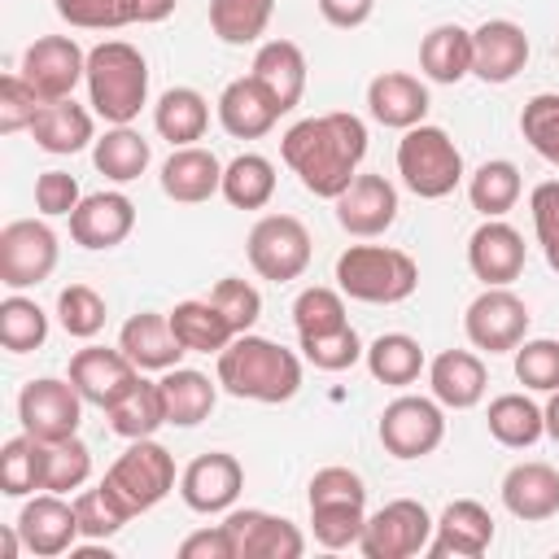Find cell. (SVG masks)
Here are the masks:
<instances>
[{"label":"cell","instance_id":"obj_1","mask_svg":"<svg viewBox=\"0 0 559 559\" xmlns=\"http://www.w3.org/2000/svg\"><path fill=\"white\" fill-rule=\"evenodd\" d=\"M280 157L301 179V188L310 197L336 201L354 183V175H358V166L367 157V122L358 114H349V109L301 118V122H293L284 131Z\"/></svg>","mask_w":559,"mask_h":559},{"label":"cell","instance_id":"obj_2","mask_svg":"<svg viewBox=\"0 0 559 559\" xmlns=\"http://www.w3.org/2000/svg\"><path fill=\"white\" fill-rule=\"evenodd\" d=\"M218 384L231 397L280 406V402L297 397V389H301V358L266 336L240 332L218 354Z\"/></svg>","mask_w":559,"mask_h":559},{"label":"cell","instance_id":"obj_3","mask_svg":"<svg viewBox=\"0 0 559 559\" xmlns=\"http://www.w3.org/2000/svg\"><path fill=\"white\" fill-rule=\"evenodd\" d=\"M87 105L109 127H127L148 105V61L127 39H105L87 52Z\"/></svg>","mask_w":559,"mask_h":559},{"label":"cell","instance_id":"obj_4","mask_svg":"<svg viewBox=\"0 0 559 559\" xmlns=\"http://www.w3.org/2000/svg\"><path fill=\"white\" fill-rule=\"evenodd\" d=\"M336 288L367 306H397L419 288V266L393 245H349L336 258Z\"/></svg>","mask_w":559,"mask_h":559},{"label":"cell","instance_id":"obj_5","mask_svg":"<svg viewBox=\"0 0 559 559\" xmlns=\"http://www.w3.org/2000/svg\"><path fill=\"white\" fill-rule=\"evenodd\" d=\"M397 175L419 201H441L463 183V153L441 127L419 122L397 140Z\"/></svg>","mask_w":559,"mask_h":559},{"label":"cell","instance_id":"obj_6","mask_svg":"<svg viewBox=\"0 0 559 559\" xmlns=\"http://www.w3.org/2000/svg\"><path fill=\"white\" fill-rule=\"evenodd\" d=\"M100 485H105L131 515H144V511H153V507L175 489V459H170V450L157 445L153 437H140V441H131V445L109 463V472H105Z\"/></svg>","mask_w":559,"mask_h":559},{"label":"cell","instance_id":"obj_7","mask_svg":"<svg viewBox=\"0 0 559 559\" xmlns=\"http://www.w3.org/2000/svg\"><path fill=\"white\" fill-rule=\"evenodd\" d=\"M245 253H249V266L262 280L288 284V280H301L306 266H310V231L293 214H262L249 227Z\"/></svg>","mask_w":559,"mask_h":559},{"label":"cell","instance_id":"obj_8","mask_svg":"<svg viewBox=\"0 0 559 559\" xmlns=\"http://www.w3.org/2000/svg\"><path fill=\"white\" fill-rule=\"evenodd\" d=\"M61 245L44 218H13L0 231V284L9 293L35 288L57 271Z\"/></svg>","mask_w":559,"mask_h":559},{"label":"cell","instance_id":"obj_9","mask_svg":"<svg viewBox=\"0 0 559 559\" xmlns=\"http://www.w3.org/2000/svg\"><path fill=\"white\" fill-rule=\"evenodd\" d=\"M380 445L393 459H428L445 441V406L437 397L402 393L380 411Z\"/></svg>","mask_w":559,"mask_h":559},{"label":"cell","instance_id":"obj_10","mask_svg":"<svg viewBox=\"0 0 559 559\" xmlns=\"http://www.w3.org/2000/svg\"><path fill=\"white\" fill-rule=\"evenodd\" d=\"M432 515L415 498H393L376 515H367V528L358 537V550L367 559H411L424 555L432 542Z\"/></svg>","mask_w":559,"mask_h":559},{"label":"cell","instance_id":"obj_11","mask_svg":"<svg viewBox=\"0 0 559 559\" xmlns=\"http://www.w3.org/2000/svg\"><path fill=\"white\" fill-rule=\"evenodd\" d=\"M17 419H22V432H31L48 445L66 441V437H79L83 393L70 380H57V376L26 380L22 393H17Z\"/></svg>","mask_w":559,"mask_h":559},{"label":"cell","instance_id":"obj_12","mask_svg":"<svg viewBox=\"0 0 559 559\" xmlns=\"http://www.w3.org/2000/svg\"><path fill=\"white\" fill-rule=\"evenodd\" d=\"M528 306L511 288H485L463 310V332L480 354H515V345L528 336Z\"/></svg>","mask_w":559,"mask_h":559},{"label":"cell","instance_id":"obj_13","mask_svg":"<svg viewBox=\"0 0 559 559\" xmlns=\"http://www.w3.org/2000/svg\"><path fill=\"white\" fill-rule=\"evenodd\" d=\"M17 74L39 92V100H66L87 79V52L70 35H39L22 52Z\"/></svg>","mask_w":559,"mask_h":559},{"label":"cell","instance_id":"obj_14","mask_svg":"<svg viewBox=\"0 0 559 559\" xmlns=\"http://www.w3.org/2000/svg\"><path fill=\"white\" fill-rule=\"evenodd\" d=\"M245 489V467L236 454L227 450H210V454H197L183 476H179V498L188 511H201V515H218V511H231L236 498Z\"/></svg>","mask_w":559,"mask_h":559},{"label":"cell","instance_id":"obj_15","mask_svg":"<svg viewBox=\"0 0 559 559\" xmlns=\"http://www.w3.org/2000/svg\"><path fill=\"white\" fill-rule=\"evenodd\" d=\"M227 537H231V555L236 559H297L306 550V537L293 520L245 507V511H227L223 520Z\"/></svg>","mask_w":559,"mask_h":559},{"label":"cell","instance_id":"obj_16","mask_svg":"<svg viewBox=\"0 0 559 559\" xmlns=\"http://www.w3.org/2000/svg\"><path fill=\"white\" fill-rule=\"evenodd\" d=\"M332 205L341 231H349L354 240H376L397 218V188L384 175H354V183Z\"/></svg>","mask_w":559,"mask_h":559},{"label":"cell","instance_id":"obj_17","mask_svg":"<svg viewBox=\"0 0 559 559\" xmlns=\"http://www.w3.org/2000/svg\"><path fill=\"white\" fill-rule=\"evenodd\" d=\"M528 66V35L511 17H489L472 31V74L480 83H511Z\"/></svg>","mask_w":559,"mask_h":559},{"label":"cell","instance_id":"obj_18","mask_svg":"<svg viewBox=\"0 0 559 559\" xmlns=\"http://www.w3.org/2000/svg\"><path fill=\"white\" fill-rule=\"evenodd\" d=\"M524 236L507 218H485L467 236V266L485 288H507L524 271Z\"/></svg>","mask_w":559,"mask_h":559},{"label":"cell","instance_id":"obj_19","mask_svg":"<svg viewBox=\"0 0 559 559\" xmlns=\"http://www.w3.org/2000/svg\"><path fill=\"white\" fill-rule=\"evenodd\" d=\"M17 533H22V546L39 559H52V555H66L83 533H79V515H74V502H66V493H35L22 511H17Z\"/></svg>","mask_w":559,"mask_h":559},{"label":"cell","instance_id":"obj_20","mask_svg":"<svg viewBox=\"0 0 559 559\" xmlns=\"http://www.w3.org/2000/svg\"><path fill=\"white\" fill-rule=\"evenodd\" d=\"M140 367L122 354V349H105V345H87L70 358V384L83 393V402L109 411L131 384H135Z\"/></svg>","mask_w":559,"mask_h":559},{"label":"cell","instance_id":"obj_21","mask_svg":"<svg viewBox=\"0 0 559 559\" xmlns=\"http://www.w3.org/2000/svg\"><path fill=\"white\" fill-rule=\"evenodd\" d=\"M493 542V515L476 502V498H459L450 502L437 524H432V542H428V555L432 559H480Z\"/></svg>","mask_w":559,"mask_h":559},{"label":"cell","instance_id":"obj_22","mask_svg":"<svg viewBox=\"0 0 559 559\" xmlns=\"http://www.w3.org/2000/svg\"><path fill=\"white\" fill-rule=\"evenodd\" d=\"M131 227H135V205L127 192H92L70 214V240L83 249H114L131 236Z\"/></svg>","mask_w":559,"mask_h":559},{"label":"cell","instance_id":"obj_23","mask_svg":"<svg viewBox=\"0 0 559 559\" xmlns=\"http://www.w3.org/2000/svg\"><path fill=\"white\" fill-rule=\"evenodd\" d=\"M428 87L406 74V70H380L371 83H367V114L380 122V127H393V131H411L428 118Z\"/></svg>","mask_w":559,"mask_h":559},{"label":"cell","instance_id":"obj_24","mask_svg":"<svg viewBox=\"0 0 559 559\" xmlns=\"http://www.w3.org/2000/svg\"><path fill=\"white\" fill-rule=\"evenodd\" d=\"M280 105L266 96V87L245 74V79H231L223 92H218V127L231 135V140H262L275 122H280Z\"/></svg>","mask_w":559,"mask_h":559},{"label":"cell","instance_id":"obj_25","mask_svg":"<svg viewBox=\"0 0 559 559\" xmlns=\"http://www.w3.org/2000/svg\"><path fill=\"white\" fill-rule=\"evenodd\" d=\"M162 192L175 205H201L223 192V162L201 144H183L162 162Z\"/></svg>","mask_w":559,"mask_h":559},{"label":"cell","instance_id":"obj_26","mask_svg":"<svg viewBox=\"0 0 559 559\" xmlns=\"http://www.w3.org/2000/svg\"><path fill=\"white\" fill-rule=\"evenodd\" d=\"M118 349L140 367V371H170L179 367V358L188 354L170 328V314H157V310H140L122 323L118 332Z\"/></svg>","mask_w":559,"mask_h":559},{"label":"cell","instance_id":"obj_27","mask_svg":"<svg viewBox=\"0 0 559 559\" xmlns=\"http://www.w3.org/2000/svg\"><path fill=\"white\" fill-rule=\"evenodd\" d=\"M428 389H432V397L445 411H472L485 397V389H489L480 354H472V349H441L428 362Z\"/></svg>","mask_w":559,"mask_h":559},{"label":"cell","instance_id":"obj_28","mask_svg":"<svg viewBox=\"0 0 559 559\" xmlns=\"http://www.w3.org/2000/svg\"><path fill=\"white\" fill-rule=\"evenodd\" d=\"M502 507L524 524H542V520L559 515V472L537 459L515 463L502 476Z\"/></svg>","mask_w":559,"mask_h":559},{"label":"cell","instance_id":"obj_29","mask_svg":"<svg viewBox=\"0 0 559 559\" xmlns=\"http://www.w3.org/2000/svg\"><path fill=\"white\" fill-rule=\"evenodd\" d=\"M249 74L266 87V96L280 105V114L297 109L301 96H306V52H301L293 39H266V44L253 52Z\"/></svg>","mask_w":559,"mask_h":559},{"label":"cell","instance_id":"obj_30","mask_svg":"<svg viewBox=\"0 0 559 559\" xmlns=\"http://www.w3.org/2000/svg\"><path fill=\"white\" fill-rule=\"evenodd\" d=\"M31 135H35V144L44 153L70 157V153L96 144V122H92V109H83V105H74V96H66V100H48L35 114Z\"/></svg>","mask_w":559,"mask_h":559},{"label":"cell","instance_id":"obj_31","mask_svg":"<svg viewBox=\"0 0 559 559\" xmlns=\"http://www.w3.org/2000/svg\"><path fill=\"white\" fill-rule=\"evenodd\" d=\"M162 402H166V424L175 428H197L201 419H210L214 402H218V380H210L197 367H170L162 371Z\"/></svg>","mask_w":559,"mask_h":559},{"label":"cell","instance_id":"obj_32","mask_svg":"<svg viewBox=\"0 0 559 559\" xmlns=\"http://www.w3.org/2000/svg\"><path fill=\"white\" fill-rule=\"evenodd\" d=\"M170 328L188 354H223L236 341V328L223 319V310L210 297H188L170 310Z\"/></svg>","mask_w":559,"mask_h":559},{"label":"cell","instance_id":"obj_33","mask_svg":"<svg viewBox=\"0 0 559 559\" xmlns=\"http://www.w3.org/2000/svg\"><path fill=\"white\" fill-rule=\"evenodd\" d=\"M153 127L162 140H170V148L197 144L210 127V100L197 87H170L153 105Z\"/></svg>","mask_w":559,"mask_h":559},{"label":"cell","instance_id":"obj_34","mask_svg":"<svg viewBox=\"0 0 559 559\" xmlns=\"http://www.w3.org/2000/svg\"><path fill=\"white\" fill-rule=\"evenodd\" d=\"M485 424H489V437L507 450H528L546 437V415L524 393H498L485 411Z\"/></svg>","mask_w":559,"mask_h":559},{"label":"cell","instance_id":"obj_35","mask_svg":"<svg viewBox=\"0 0 559 559\" xmlns=\"http://www.w3.org/2000/svg\"><path fill=\"white\" fill-rule=\"evenodd\" d=\"M419 70L432 83H459L472 74V31L459 22H441L419 44Z\"/></svg>","mask_w":559,"mask_h":559},{"label":"cell","instance_id":"obj_36","mask_svg":"<svg viewBox=\"0 0 559 559\" xmlns=\"http://www.w3.org/2000/svg\"><path fill=\"white\" fill-rule=\"evenodd\" d=\"M109 415V428L127 441H140V437H153L162 424H166V402H162V384L157 380H144L135 376V384L105 411Z\"/></svg>","mask_w":559,"mask_h":559},{"label":"cell","instance_id":"obj_37","mask_svg":"<svg viewBox=\"0 0 559 559\" xmlns=\"http://www.w3.org/2000/svg\"><path fill=\"white\" fill-rule=\"evenodd\" d=\"M92 162H96V170H100L105 179L131 183V179H140V175L148 170L153 148H148V140L127 122V127H109V131L92 144Z\"/></svg>","mask_w":559,"mask_h":559},{"label":"cell","instance_id":"obj_38","mask_svg":"<svg viewBox=\"0 0 559 559\" xmlns=\"http://www.w3.org/2000/svg\"><path fill=\"white\" fill-rule=\"evenodd\" d=\"M362 362H367L371 380H380V384H389V389H406V384H415L419 371H424V349H419V341L406 336V332H384V336H376V341L367 345Z\"/></svg>","mask_w":559,"mask_h":559},{"label":"cell","instance_id":"obj_39","mask_svg":"<svg viewBox=\"0 0 559 559\" xmlns=\"http://www.w3.org/2000/svg\"><path fill=\"white\" fill-rule=\"evenodd\" d=\"M44 472H48V441L22 432L9 437L0 450V493L4 498H26L35 489H44Z\"/></svg>","mask_w":559,"mask_h":559},{"label":"cell","instance_id":"obj_40","mask_svg":"<svg viewBox=\"0 0 559 559\" xmlns=\"http://www.w3.org/2000/svg\"><path fill=\"white\" fill-rule=\"evenodd\" d=\"M520 192H524L520 166L507 162V157L480 162V166L467 175V201H472V210H480L485 218H502L507 210H515Z\"/></svg>","mask_w":559,"mask_h":559},{"label":"cell","instance_id":"obj_41","mask_svg":"<svg viewBox=\"0 0 559 559\" xmlns=\"http://www.w3.org/2000/svg\"><path fill=\"white\" fill-rule=\"evenodd\" d=\"M223 197L236 210H262L275 197V166L262 153H240L223 166Z\"/></svg>","mask_w":559,"mask_h":559},{"label":"cell","instance_id":"obj_42","mask_svg":"<svg viewBox=\"0 0 559 559\" xmlns=\"http://www.w3.org/2000/svg\"><path fill=\"white\" fill-rule=\"evenodd\" d=\"M271 13H275V0H210V31L223 44L245 48L266 35Z\"/></svg>","mask_w":559,"mask_h":559},{"label":"cell","instance_id":"obj_43","mask_svg":"<svg viewBox=\"0 0 559 559\" xmlns=\"http://www.w3.org/2000/svg\"><path fill=\"white\" fill-rule=\"evenodd\" d=\"M310 528H314V542L328 546V550L358 546V537L367 528V502H354V498L310 502Z\"/></svg>","mask_w":559,"mask_h":559},{"label":"cell","instance_id":"obj_44","mask_svg":"<svg viewBox=\"0 0 559 559\" xmlns=\"http://www.w3.org/2000/svg\"><path fill=\"white\" fill-rule=\"evenodd\" d=\"M44 341H48V314H44L31 297L9 293V297L0 301V345H4L9 354H31V349H39Z\"/></svg>","mask_w":559,"mask_h":559},{"label":"cell","instance_id":"obj_45","mask_svg":"<svg viewBox=\"0 0 559 559\" xmlns=\"http://www.w3.org/2000/svg\"><path fill=\"white\" fill-rule=\"evenodd\" d=\"M293 323H297V341L301 336H323V332H336L349 323L345 314V293L341 288H323V284H310L297 293L293 301Z\"/></svg>","mask_w":559,"mask_h":559},{"label":"cell","instance_id":"obj_46","mask_svg":"<svg viewBox=\"0 0 559 559\" xmlns=\"http://www.w3.org/2000/svg\"><path fill=\"white\" fill-rule=\"evenodd\" d=\"M105 314H109L105 310V297L96 288H87V284H66L57 293V323L74 341H92L105 328Z\"/></svg>","mask_w":559,"mask_h":559},{"label":"cell","instance_id":"obj_47","mask_svg":"<svg viewBox=\"0 0 559 559\" xmlns=\"http://www.w3.org/2000/svg\"><path fill=\"white\" fill-rule=\"evenodd\" d=\"M520 135L537 157L559 166V92H537L520 109Z\"/></svg>","mask_w":559,"mask_h":559},{"label":"cell","instance_id":"obj_48","mask_svg":"<svg viewBox=\"0 0 559 559\" xmlns=\"http://www.w3.org/2000/svg\"><path fill=\"white\" fill-rule=\"evenodd\" d=\"M515 380L533 393H555L559 389V341L550 336H524L515 345Z\"/></svg>","mask_w":559,"mask_h":559},{"label":"cell","instance_id":"obj_49","mask_svg":"<svg viewBox=\"0 0 559 559\" xmlns=\"http://www.w3.org/2000/svg\"><path fill=\"white\" fill-rule=\"evenodd\" d=\"M74 515H79V533H83L87 542H105V537H114V533L131 520V511H127L105 485L83 489V493L74 498Z\"/></svg>","mask_w":559,"mask_h":559},{"label":"cell","instance_id":"obj_50","mask_svg":"<svg viewBox=\"0 0 559 559\" xmlns=\"http://www.w3.org/2000/svg\"><path fill=\"white\" fill-rule=\"evenodd\" d=\"M362 354H367V345L358 341L354 323H345L336 332H323V336H301V358L319 371H349Z\"/></svg>","mask_w":559,"mask_h":559},{"label":"cell","instance_id":"obj_51","mask_svg":"<svg viewBox=\"0 0 559 559\" xmlns=\"http://www.w3.org/2000/svg\"><path fill=\"white\" fill-rule=\"evenodd\" d=\"M87 476H92V450L79 437H66V441H52L48 445V472H44V489L48 493L83 489Z\"/></svg>","mask_w":559,"mask_h":559},{"label":"cell","instance_id":"obj_52","mask_svg":"<svg viewBox=\"0 0 559 559\" xmlns=\"http://www.w3.org/2000/svg\"><path fill=\"white\" fill-rule=\"evenodd\" d=\"M210 301L223 310V319L236 328V336L249 332V328L262 319V293H258L249 280H236V275L218 280V284L210 288Z\"/></svg>","mask_w":559,"mask_h":559},{"label":"cell","instance_id":"obj_53","mask_svg":"<svg viewBox=\"0 0 559 559\" xmlns=\"http://www.w3.org/2000/svg\"><path fill=\"white\" fill-rule=\"evenodd\" d=\"M528 210H533V231L546 253V266L559 275V179L537 183L528 192Z\"/></svg>","mask_w":559,"mask_h":559},{"label":"cell","instance_id":"obj_54","mask_svg":"<svg viewBox=\"0 0 559 559\" xmlns=\"http://www.w3.org/2000/svg\"><path fill=\"white\" fill-rule=\"evenodd\" d=\"M48 100H39V92L22 79V74H4L0 79V131L13 135V131H31L35 114L44 109Z\"/></svg>","mask_w":559,"mask_h":559},{"label":"cell","instance_id":"obj_55","mask_svg":"<svg viewBox=\"0 0 559 559\" xmlns=\"http://www.w3.org/2000/svg\"><path fill=\"white\" fill-rule=\"evenodd\" d=\"M57 17L79 26V31H118L127 26L122 17V0H52Z\"/></svg>","mask_w":559,"mask_h":559},{"label":"cell","instance_id":"obj_56","mask_svg":"<svg viewBox=\"0 0 559 559\" xmlns=\"http://www.w3.org/2000/svg\"><path fill=\"white\" fill-rule=\"evenodd\" d=\"M79 201H83V192H79V179H74V175H66V170H44V175L35 179V210H39L44 218L74 214Z\"/></svg>","mask_w":559,"mask_h":559},{"label":"cell","instance_id":"obj_57","mask_svg":"<svg viewBox=\"0 0 559 559\" xmlns=\"http://www.w3.org/2000/svg\"><path fill=\"white\" fill-rule=\"evenodd\" d=\"M323 498H354V502H367V485L358 472L349 467H319L310 476V502H323Z\"/></svg>","mask_w":559,"mask_h":559},{"label":"cell","instance_id":"obj_58","mask_svg":"<svg viewBox=\"0 0 559 559\" xmlns=\"http://www.w3.org/2000/svg\"><path fill=\"white\" fill-rule=\"evenodd\" d=\"M179 559H236V555H231V537H227V528L214 524V528H197V533H188V537L179 542Z\"/></svg>","mask_w":559,"mask_h":559},{"label":"cell","instance_id":"obj_59","mask_svg":"<svg viewBox=\"0 0 559 559\" xmlns=\"http://www.w3.org/2000/svg\"><path fill=\"white\" fill-rule=\"evenodd\" d=\"M323 22L336 26V31H358L371 13H376V0H314Z\"/></svg>","mask_w":559,"mask_h":559},{"label":"cell","instance_id":"obj_60","mask_svg":"<svg viewBox=\"0 0 559 559\" xmlns=\"http://www.w3.org/2000/svg\"><path fill=\"white\" fill-rule=\"evenodd\" d=\"M175 4H179V0H122V17H127V26H131V22L153 26V22H166V17L175 13Z\"/></svg>","mask_w":559,"mask_h":559},{"label":"cell","instance_id":"obj_61","mask_svg":"<svg viewBox=\"0 0 559 559\" xmlns=\"http://www.w3.org/2000/svg\"><path fill=\"white\" fill-rule=\"evenodd\" d=\"M542 415H546V437H550V441L559 445V389L550 393V402L542 406Z\"/></svg>","mask_w":559,"mask_h":559},{"label":"cell","instance_id":"obj_62","mask_svg":"<svg viewBox=\"0 0 559 559\" xmlns=\"http://www.w3.org/2000/svg\"><path fill=\"white\" fill-rule=\"evenodd\" d=\"M17 546H22V533H17V524H9V528L0 533V559H13Z\"/></svg>","mask_w":559,"mask_h":559}]
</instances>
